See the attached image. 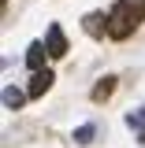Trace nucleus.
<instances>
[{"label":"nucleus","instance_id":"5","mask_svg":"<svg viewBox=\"0 0 145 148\" xmlns=\"http://www.w3.org/2000/svg\"><path fill=\"white\" fill-rule=\"evenodd\" d=\"M45 56H49V48H45V45H41V41H34V45H30V52H26V67H30V71H45Z\"/></svg>","mask_w":145,"mask_h":148},{"label":"nucleus","instance_id":"10","mask_svg":"<svg viewBox=\"0 0 145 148\" xmlns=\"http://www.w3.org/2000/svg\"><path fill=\"white\" fill-rule=\"evenodd\" d=\"M74 141H78V145H89L93 141V126H78L74 130Z\"/></svg>","mask_w":145,"mask_h":148},{"label":"nucleus","instance_id":"8","mask_svg":"<svg viewBox=\"0 0 145 148\" xmlns=\"http://www.w3.org/2000/svg\"><path fill=\"white\" fill-rule=\"evenodd\" d=\"M119 8H123L134 22H142V18H145V0H119Z\"/></svg>","mask_w":145,"mask_h":148},{"label":"nucleus","instance_id":"2","mask_svg":"<svg viewBox=\"0 0 145 148\" xmlns=\"http://www.w3.org/2000/svg\"><path fill=\"white\" fill-rule=\"evenodd\" d=\"M82 30L89 37H104L108 34V15H101V11H89V15L82 18Z\"/></svg>","mask_w":145,"mask_h":148},{"label":"nucleus","instance_id":"7","mask_svg":"<svg viewBox=\"0 0 145 148\" xmlns=\"http://www.w3.org/2000/svg\"><path fill=\"white\" fill-rule=\"evenodd\" d=\"M112 92H115V78H101V82H97V85H93V104H101V100H108Z\"/></svg>","mask_w":145,"mask_h":148},{"label":"nucleus","instance_id":"1","mask_svg":"<svg viewBox=\"0 0 145 148\" xmlns=\"http://www.w3.org/2000/svg\"><path fill=\"white\" fill-rule=\"evenodd\" d=\"M134 26H138V22H134V18L123 11V8H115V11L108 15V37H112V41H123V37H130V30H134Z\"/></svg>","mask_w":145,"mask_h":148},{"label":"nucleus","instance_id":"4","mask_svg":"<svg viewBox=\"0 0 145 148\" xmlns=\"http://www.w3.org/2000/svg\"><path fill=\"white\" fill-rule=\"evenodd\" d=\"M52 78H56L52 71H37L34 78H30V89L26 92H30V96H45V92L52 89Z\"/></svg>","mask_w":145,"mask_h":148},{"label":"nucleus","instance_id":"9","mask_svg":"<svg viewBox=\"0 0 145 148\" xmlns=\"http://www.w3.org/2000/svg\"><path fill=\"white\" fill-rule=\"evenodd\" d=\"M22 100H26V96H22V92H19V89H11V85L4 89V108H11V111H19V108H22Z\"/></svg>","mask_w":145,"mask_h":148},{"label":"nucleus","instance_id":"3","mask_svg":"<svg viewBox=\"0 0 145 148\" xmlns=\"http://www.w3.org/2000/svg\"><path fill=\"white\" fill-rule=\"evenodd\" d=\"M45 48H49V56H67V37H63V30L60 26H49V37H45Z\"/></svg>","mask_w":145,"mask_h":148},{"label":"nucleus","instance_id":"6","mask_svg":"<svg viewBox=\"0 0 145 148\" xmlns=\"http://www.w3.org/2000/svg\"><path fill=\"white\" fill-rule=\"evenodd\" d=\"M127 126L134 130V137H138V145H145V108L130 111V115H127Z\"/></svg>","mask_w":145,"mask_h":148}]
</instances>
